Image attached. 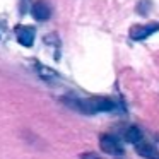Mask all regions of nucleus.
<instances>
[{"instance_id": "1a4fd4ad", "label": "nucleus", "mask_w": 159, "mask_h": 159, "mask_svg": "<svg viewBox=\"0 0 159 159\" xmlns=\"http://www.w3.org/2000/svg\"><path fill=\"white\" fill-rule=\"evenodd\" d=\"M4 31H5V21H4V19H0V38H2Z\"/></svg>"}, {"instance_id": "f257e3e1", "label": "nucleus", "mask_w": 159, "mask_h": 159, "mask_svg": "<svg viewBox=\"0 0 159 159\" xmlns=\"http://www.w3.org/2000/svg\"><path fill=\"white\" fill-rule=\"evenodd\" d=\"M72 108L84 115H98V113H111L120 108L115 99L106 96H91V98H74L69 101Z\"/></svg>"}, {"instance_id": "423d86ee", "label": "nucleus", "mask_w": 159, "mask_h": 159, "mask_svg": "<svg viewBox=\"0 0 159 159\" xmlns=\"http://www.w3.org/2000/svg\"><path fill=\"white\" fill-rule=\"evenodd\" d=\"M31 14L36 21L43 22V21H48L50 16H52V9L50 5L46 4L45 0H36L34 4L31 5Z\"/></svg>"}, {"instance_id": "39448f33", "label": "nucleus", "mask_w": 159, "mask_h": 159, "mask_svg": "<svg viewBox=\"0 0 159 159\" xmlns=\"http://www.w3.org/2000/svg\"><path fill=\"white\" fill-rule=\"evenodd\" d=\"M134 147H135V151H137V154L139 156H142V157H145V159H159V151L156 149V145L154 144H151V142H147V140H139L137 144H134Z\"/></svg>"}, {"instance_id": "7ed1b4c3", "label": "nucleus", "mask_w": 159, "mask_h": 159, "mask_svg": "<svg viewBox=\"0 0 159 159\" xmlns=\"http://www.w3.org/2000/svg\"><path fill=\"white\" fill-rule=\"evenodd\" d=\"M159 31V22H149V24H135L130 28V36L132 41H144L145 38H149L151 34Z\"/></svg>"}, {"instance_id": "20e7f679", "label": "nucleus", "mask_w": 159, "mask_h": 159, "mask_svg": "<svg viewBox=\"0 0 159 159\" xmlns=\"http://www.w3.org/2000/svg\"><path fill=\"white\" fill-rule=\"evenodd\" d=\"M16 36H17L19 45L29 48V46H33V43H34L36 31L31 26H16Z\"/></svg>"}, {"instance_id": "6e6552de", "label": "nucleus", "mask_w": 159, "mask_h": 159, "mask_svg": "<svg viewBox=\"0 0 159 159\" xmlns=\"http://www.w3.org/2000/svg\"><path fill=\"white\" fill-rule=\"evenodd\" d=\"M38 74H39V77H41L43 80H48V82L58 77V74H57L55 70L48 69V67H43V65H39V63H38Z\"/></svg>"}, {"instance_id": "0eeeda50", "label": "nucleus", "mask_w": 159, "mask_h": 159, "mask_svg": "<svg viewBox=\"0 0 159 159\" xmlns=\"http://www.w3.org/2000/svg\"><path fill=\"white\" fill-rule=\"evenodd\" d=\"M123 139L127 142H130V144H137L139 140L144 139V135H142V130L139 127H128L127 130L123 132Z\"/></svg>"}, {"instance_id": "f03ea898", "label": "nucleus", "mask_w": 159, "mask_h": 159, "mask_svg": "<svg viewBox=\"0 0 159 159\" xmlns=\"http://www.w3.org/2000/svg\"><path fill=\"white\" fill-rule=\"evenodd\" d=\"M99 147L104 154L108 156H115V157H120L123 156V145H121L120 139L113 134H103L99 137Z\"/></svg>"}, {"instance_id": "9d476101", "label": "nucleus", "mask_w": 159, "mask_h": 159, "mask_svg": "<svg viewBox=\"0 0 159 159\" xmlns=\"http://www.w3.org/2000/svg\"><path fill=\"white\" fill-rule=\"evenodd\" d=\"M82 159H99V157H98L96 154H89V157H87V156H82Z\"/></svg>"}]
</instances>
